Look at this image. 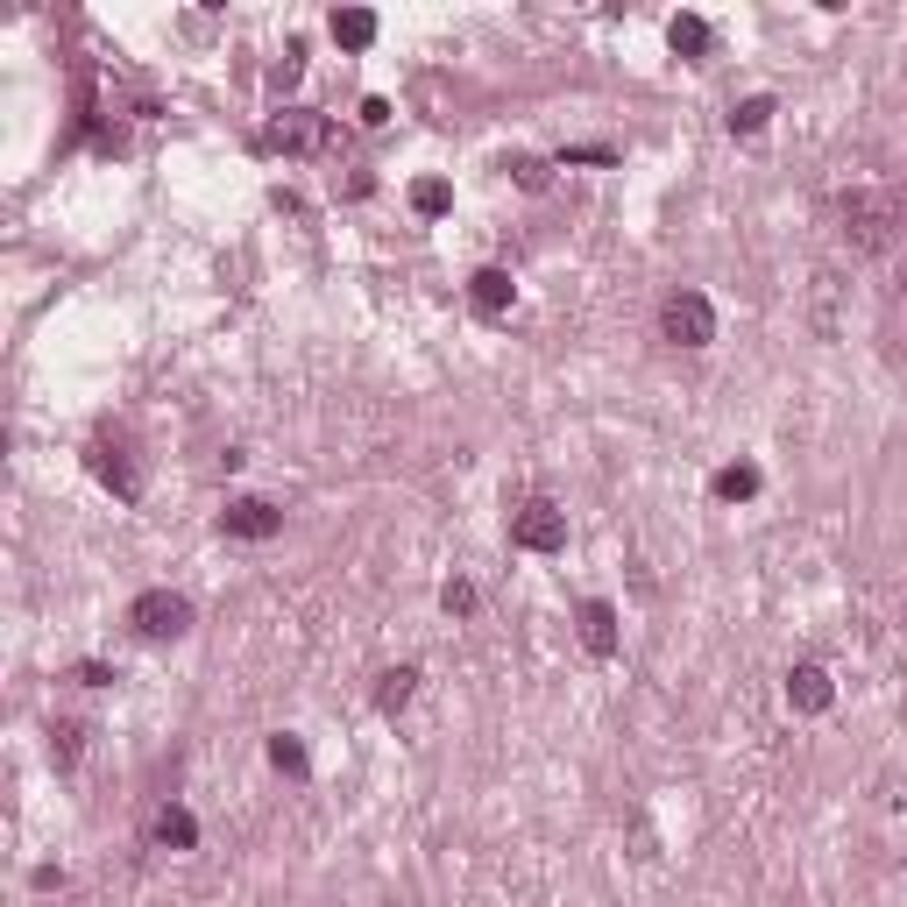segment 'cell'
Masks as SVG:
<instances>
[{
  "label": "cell",
  "instance_id": "cell-14",
  "mask_svg": "<svg viewBox=\"0 0 907 907\" xmlns=\"http://www.w3.org/2000/svg\"><path fill=\"white\" fill-rule=\"evenodd\" d=\"M269 766H277L284 780H305V773H313V759H305L298 730H277V738H269Z\"/></svg>",
  "mask_w": 907,
  "mask_h": 907
},
{
  "label": "cell",
  "instance_id": "cell-11",
  "mask_svg": "<svg viewBox=\"0 0 907 907\" xmlns=\"http://www.w3.org/2000/svg\"><path fill=\"white\" fill-rule=\"evenodd\" d=\"M759 469H751V461H730V469H717V482H709V490H717V504H751V496H759Z\"/></svg>",
  "mask_w": 907,
  "mask_h": 907
},
{
  "label": "cell",
  "instance_id": "cell-1",
  "mask_svg": "<svg viewBox=\"0 0 907 907\" xmlns=\"http://www.w3.org/2000/svg\"><path fill=\"white\" fill-rule=\"evenodd\" d=\"M837 235L858 248V256H886L907 235V191L900 185H851L837 199Z\"/></svg>",
  "mask_w": 907,
  "mask_h": 907
},
{
  "label": "cell",
  "instance_id": "cell-8",
  "mask_svg": "<svg viewBox=\"0 0 907 907\" xmlns=\"http://www.w3.org/2000/svg\"><path fill=\"white\" fill-rule=\"evenodd\" d=\"M511 298H517V284H511V269H475V277H469V305H475V313L482 319H504L511 313Z\"/></svg>",
  "mask_w": 907,
  "mask_h": 907
},
{
  "label": "cell",
  "instance_id": "cell-10",
  "mask_svg": "<svg viewBox=\"0 0 907 907\" xmlns=\"http://www.w3.org/2000/svg\"><path fill=\"white\" fill-rule=\"evenodd\" d=\"M574 624H582V645L595 652V660H610V652H617V610L603 603V595H589V603L574 610Z\"/></svg>",
  "mask_w": 907,
  "mask_h": 907
},
{
  "label": "cell",
  "instance_id": "cell-15",
  "mask_svg": "<svg viewBox=\"0 0 907 907\" xmlns=\"http://www.w3.org/2000/svg\"><path fill=\"white\" fill-rule=\"evenodd\" d=\"M149 837H157L164 851H191V844H199V822H191L185 808H164V816H157V829H149Z\"/></svg>",
  "mask_w": 907,
  "mask_h": 907
},
{
  "label": "cell",
  "instance_id": "cell-24",
  "mask_svg": "<svg viewBox=\"0 0 907 907\" xmlns=\"http://www.w3.org/2000/svg\"><path fill=\"white\" fill-rule=\"evenodd\" d=\"M298 71H305V50L292 43V50H284V65L269 71V86H277V92H284V86H298Z\"/></svg>",
  "mask_w": 907,
  "mask_h": 907
},
{
  "label": "cell",
  "instance_id": "cell-22",
  "mask_svg": "<svg viewBox=\"0 0 907 907\" xmlns=\"http://www.w3.org/2000/svg\"><path fill=\"white\" fill-rule=\"evenodd\" d=\"M553 164H561V170H568V164H617V149H610V142H582V149H561Z\"/></svg>",
  "mask_w": 907,
  "mask_h": 907
},
{
  "label": "cell",
  "instance_id": "cell-4",
  "mask_svg": "<svg viewBox=\"0 0 907 907\" xmlns=\"http://www.w3.org/2000/svg\"><path fill=\"white\" fill-rule=\"evenodd\" d=\"M660 341H673V347H709L717 341V305H709L702 292H667L660 298Z\"/></svg>",
  "mask_w": 907,
  "mask_h": 907
},
{
  "label": "cell",
  "instance_id": "cell-25",
  "mask_svg": "<svg viewBox=\"0 0 907 907\" xmlns=\"http://www.w3.org/2000/svg\"><path fill=\"white\" fill-rule=\"evenodd\" d=\"M334 191H341V199H369L376 178H369V170H347V178H334Z\"/></svg>",
  "mask_w": 907,
  "mask_h": 907
},
{
  "label": "cell",
  "instance_id": "cell-19",
  "mask_svg": "<svg viewBox=\"0 0 907 907\" xmlns=\"http://www.w3.org/2000/svg\"><path fill=\"white\" fill-rule=\"evenodd\" d=\"M79 751H86V723H50V759H57V773H71V766H79Z\"/></svg>",
  "mask_w": 907,
  "mask_h": 907
},
{
  "label": "cell",
  "instance_id": "cell-20",
  "mask_svg": "<svg viewBox=\"0 0 907 907\" xmlns=\"http://www.w3.org/2000/svg\"><path fill=\"white\" fill-rule=\"evenodd\" d=\"M504 170H511L525 191H546V185H553V164H546V157H504Z\"/></svg>",
  "mask_w": 907,
  "mask_h": 907
},
{
  "label": "cell",
  "instance_id": "cell-17",
  "mask_svg": "<svg viewBox=\"0 0 907 907\" xmlns=\"http://www.w3.org/2000/svg\"><path fill=\"white\" fill-rule=\"evenodd\" d=\"M766 121H773V100H766V92H751V100L730 107V135H745V142H751V135H766Z\"/></svg>",
  "mask_w": 907,
  "mask_h": 907
},
{
  "label": "cell",
  "instance_id": "cell-26",
  "mask_svg": "<svg viewBox=\"0 0 907 907\" xmlns=\"http://www.w3.org/2000/svg\"><path fill=\"white\" fill-rule=\"evenodd\" d=\"M391 121V100H383V92H369V100H362V128H383Z\"/></svg>",
  "mask_w": 907,
  "mask_h": 907
},
{
  "label": "cell",
  "instance_id": "cell-6",
  "mask_svg": "<svg viewBox=\"0 0 907 907\" xmlns=\"http://www.w3.org/2000/svg\"><path fill=\"white\" fill-rule=\"evenodd\" d=\"M92 475L107 482L114 496H121V504H135V496H142V469H135V454H128V440H92Z\"/></svg>",
  "mask_w": 907,
  "mask_h": 907
},
{
  "label": "cell",
  "instance_id": "cell-2",
  "mask_svg": "<svg viewBox=\"0 0 907 907\" xmlns=\"http://www.w3.org/2000/svg\"><path fill=\"white\" fill-rule=\"evenodd\" d=\"M263 149H277V157H326L334 149V121L313 107H277L263 128Z\"/></svg>",
  "mask_w": 907,
  "mask_h": 907
},
{
  "label": "cell",
  "instance_id": "cell-18",
  "mask_svg": "<svg viewBox=\"0 0 907 907\" xmlns=\"http://www.w3.org/2000/svg\"><path fill=\"white\" fill-rule=\"evenodd\" d=\"M447 206H454V185H447V178H418V185H412V214H418V220H440Z\"/></svg>",
  "mask_w": 907,
  "mask_h": 907
},
{
  "label": "cell",
  "instance_id": "cell-9",
  "mask_svg": "<svg viewBox=\"0 0 907 907\" xmlns=\"http://www.w3.org/2000/svg\"><path fill=\"white\" fill-rule=\"evenodd\" d=\"M787 702H795L801 717H822V709L837 702V688H829V673H822L816 660H801L795 673H787Z\"/></svg>",
  "mask_w": 907,
  "mask_h": 907
},
{
  "label": "cell",
  "instance_id": "cell-13",
  "mask_svg": "<svg viewBox=\"0 0 907 907\" xmlns=\"http://www.w3.org/2000/svg\"><path fill=\"white\" fill-rule=\"evenodd\" d=\"M334 43L341 50H369L376 43V14L369 8H334Z\"/></svg>",
  "mask_w": 907,
  "mask_h": 907
},
{
  "label": "cell",
  "instance_id": "cell-21",
  "mask_svg": "<svg viewBox=\"0 0 907 907\" xmlns=\"http://www.w3.org/2000/svg\"><path fill=\"white\" fill-rule=\"evenodd\" d=\"M71 681H79V688H114L121 673H114L107 660H79V667H71Z\"/></svg>",
  "mask_w": 907,
  "mask_h": 907
},
{
  "label": "cell",
  "instance_id": "cell-16",
  "mask_svg": "<svg viewBox=\"0 0 907 907\" xmlns=\"http://www.w3.org/2000/svg\"><path fill=\"white\" fill-rule=\"evenodd\" d=\"M667 43L681 50V57H709V22H702V14H673V22H667Z\"/></svg>",
  "mask_w": 907,
  "mask_h": 907
},
{
  "label": "cell",
  "instance_id": "cell-7",
  "mask_svg": "<svg viewBox=\"0 0 907 907\" xmlns=\"http://www.w3.org/2000/svg\"><path fill=\"white\" fill-rule=\"evenodd\" d=\"M220 532H227V539H277V532H284V511L263 504V496H241V504L220 511Z\"/></svg>",
  "mask_w": 907,
  "mask_h": 907
},
{
  "label": "cell",
  "instance_id": "cell-12",
  "mask_svg": "<svg viewBox=\"0 0 907 907\" xmlns=\"http://www.w3.org/2000/svg\"><path fill=\"white\" fill-rule=\"evenodd\" d=\"M418 694V667H391V673H376V709L383 717H404V702Z\"/></svg>",
  "mask_w": 907,
  "mask_h": 907
},
{
  "label": "cell",
  "instance_id": "cell-23",
  "mask_svg": "<svg viewBox=\"0 0 907 907\" xmlns=\"http://www.w3.org/2000/svg\"><path fill=\"white\" fill-rule=\"evenodd\" d=\"M440 610H447V617H469V610H475V582H447V589H440Z\"/></svg>",
  "mask_w": 907,
  "mask_h": 907
},
{
  "label": "cell",
  "instance_id": "cell-5",
  "mask_svg": "<svg viewBox=\"0 0 907 907\" xmlns=\"http://www.w3.org/2000/svg\"><path fill=\"white\" fill-rule=\"evenodd\" d=\"M511 546H525V553H561V546H568V511L553 504V496H525V504L511 511Z\"/></svg>",
  "mask_w": 907,
  "mask_h": 907
},
{
  "label": "cell",
  "instance_id": "cell-3",
  "mask_svg": "<svg viewBox=\"0 0 907 907\" xmlns=\"http://www.w3.org/2000/svg\"><path fill=\"white\" fill-rule=\"evenodd\" d=\"M128 631H135V639H149V645L185 639V631H191V603H185L178 589H142L128 603Z\"/></svg>",
  "mask_w": 907,
  "mask_h": 907
}]
</instances>
